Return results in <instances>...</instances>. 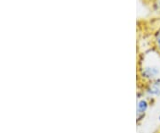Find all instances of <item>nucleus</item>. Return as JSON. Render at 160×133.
Listing matches in <instances>:
<instances>
[{
    "label": "nucleus",
    "instance_id": "f257e3e1",
    "mask_svg": "<svg viewBox=\"0 0 160 133\" xmlns=\"http://www.w3.org/2000/svg\"><path fill=\"white\" fill-rule=\"evenodd\" d=\"M142 76L145 80L149 81L158 80L160 76V66L157 64H150L142 69Z\"/></svg>",
    "mask_w": 160,
    "mask_h": 133
},
{
    "label": "nucleus",
    "instance_id": "f03ea898",
    "mask_svg": "<svg viewBox=\"0 0 160 133\" xmlns=\"http://www.w3.org/2000/svg\"><path fill=\"white\" fill-rule=\"evenodd\" d=\"M146 92L150 97H160V79L150 81L146 88Z\"/></svg>",
    "mask_w": 160,
    "mask_h": 133
},
{
    "label": "nucleus",
    "instance_id": "7ed1b4c3",
    "mask_svg": "<svg viewBox=\"0 0 160 133\" xmlns=\"http://www.w3.org/2000/svg\"><path fill=\"white\" fill-rule=\"evenodd\" d=\"M149 108V103L146 99H140L137 102V107H136V114H137L138 120H141Z\"/></svg>",
    "mask_w": 160,
    "mask_h": 133
},
{
    "label": "nucleus",
    "instance_id": "20e7f679",
    "mask_svg": "<svg viewBox=\"0 0 160 133\" xmlns=\"http://www.w3.org/2000/svg\"><path fill=\"white\" fill-rule=\"evenodd\" d=\"M155 42H156V46H157V48L160 51V30L157 33V35H156Z\"/></svg>",
    "mask_w": 160,
    "mask_h": 133
},
{
    "label": "nucleus",
    "instance_id": "39448f33",
    "mask_svg": "<svg viewBox=\"0 0 160 133\" xmlns=\"http://www.w3.org/2000/svg\"><path fill=\"white\" fill-rule=\"evenodd\" d=\"M158 119H159V121H160V114H159V118H158Z\"/></svg>",
    "mask_w": 160,
    "mask_h": 133
}]
</instances>
